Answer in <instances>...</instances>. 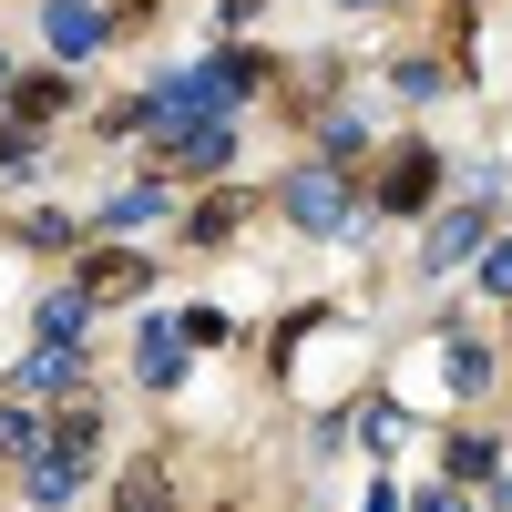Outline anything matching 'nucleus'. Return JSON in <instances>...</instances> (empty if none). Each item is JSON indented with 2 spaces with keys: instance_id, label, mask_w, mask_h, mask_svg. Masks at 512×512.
<instances>
[{
  "instance_id": "1",
  "label": "nucleus",
  "mask_w": 512,
  "mask_h": 512,
  "mask_svg": "<svg viewBox=\"0 0 512 512\" xmlns=\"http://www.w3.org/2000/svg\"><path fill=\"white\" fill-rule=\"evenodd\" d=\"M441 185V154L431 144H390V164H379V216H420Z\"/></svg>"
},
{
  "instance_id": "2",
  "label": "nucleus",
  "mask_w": 512,
  "mask_h": 512,
  "mask_svg": "<svg viewBox=\"0 0 512 512\" xmlns=\"http://www.w3.org/2000/svg\"><path fill=\"white\" fill-rule=\"evenodd\" d=\"M41 41H52V62H93L113 41V21L93 11V0H41Z\"/></svg>"
},
{
  "instance_id": "3",
  "label": "nucleus",
  "mask_w": 512,
  "mask_h": 512,
  "mask_svg": "<svg viewBox=\"0 0 512 512\" xmlns=\"http://www.w3.org/2000/svg\"><path fill=\"white\" fill-rule=\"evenodd\" d=\"M287 216L308 226V236H338V226H349V185L308 164V175H287Z\"/></svg>"
},
{
  "instance_id": "4",
  "label": "nucleus",
  "mask_w": 512,
  "mask_h": 512,
  "mask_svg": "<svg viewBox=\"0 0 512 512\" xmlns=\"http://www.w3.org/2000/svg\"><path fill=\"white\" fill-rule=\"evenodd\" d=\"M11 113H21L31 134H41L52 113H72V82H62V72H21V82H11Z\"/></svg>"
},
{
  "instance_id": "5",
  "label": "nucleus",
  "mask_w": 512,
  "mask_h": 512,
  "mask_svg": "<svg viewBox=\"0 0 512 512\" xmlns=\"http://www.w3.org/2000/svg\"><path fill=\"white\" fill-rule=\"evenodd\" d=\"M21 461H31V492H41V502L62 512V492L82 482V451H62V441H52V451H21Z\"/></svg>"
},
{
  "instance_id": "6",
  "label": "nucleus",
  "mask_w": 512,
  "mask_h": 512,
  "mask_svg": "<svg viewBox=\"0 0 512 512\" xmlns=\"http://www.w3.org/2000/svg\"><path fill=\"white\" fill-rule=\"evenodd\" d=\"M82 318H93V297H82V287L41 297V349H72V338H82Z\"/></svg>"
},
{
  "instance_id": "7",
  "label": "nucleus",
  "mask_w": 512,
  "mask_h": 512,
  "mask_svg": "<svg viewBox=\"0 0 512 512\" xmlns=\"http://www.w3.org/2000/svg\"><path fill=\"white\" fill-rule=\"evenodd\" d=\"M134 287H144V256H113L103 246L93 267H82V297H134Z\"/></svg>"
},
{
  "instance_id": "8",
  "label": "nucleus",
  "mask_w": 512,
  "mask_h": 512,
  "mask_svg": "<svg viewBox=\"0 0 512 512\" xmlns=\"http://www.w3.org/2000/svg\"><path fill=\"white\" fill-rule=\"evenodd\" d=\"M472 246H482V205H461V216H441V226H431V267H461Z\"/></svg>"
},
{
  "instance_id": "9",
  "label": "nucleus",
  "mask_w": 512,
  "mask_h": 512,
  "mask_svg": "<svg viewBox=\"0 0 512 512\" xmlns=\"http://www.w3.org/2000/svg\"><path fill=\"white\" fill-rule=\"evenodd\" d=\"M144 379H154V390L185 379V328H144Z\"/></svg>"
},
{
  "instance_id": "10",
  "label": "nucleus",
  "mask_w": 512,
  "mask_h": 512,
  "mask_svg": "<svg viewBox=\"0 0 512 512\" xmlns=\"http://www.w3.org/2000/svg\"><path fill=\"white\" fill-rule=\"evenodd\" d=\"M175 492H164V461H144V472H123L113 482V512H164Z\"/></svg>"
},
{
  "instance_id": "11",
  "label": "nucleus",
  "mask_w": 512,
  "mask_h": 512,
  "mask_svg": "<svg viewBox=\"0 0 512 512\" xmlns=\"http://www.w3.org/2000/svg\"><path fill=\"white\" fill-rule=\"evenodd\" d=\"M441 379H451L461 400H472L482 379H492V349H472V338H451V349H441Z\"/></svg>"
},
{
  "instance_id": "12",
  "label": "nucleus",
  "mask_w": 512,
  "mask_h": 512,
  "mask_svg": "<svg viewBox=\"0 0 512 512\" xmlns=\"http://www.w3.org/2000/svg\"><path fill=\"white\" fill-rule=\"evenodd\" d=\"M154 216H164V195H154V185H123V195L103 205V226H113V236H123V226H154Z\"/></svg>"
},
{
  "instance_id": "13",
  "label": "nucleus",
  "mask_w": 512,
  "mask_h": 512,
  "mask_svg": "<svg viewBox=\"0 0 512 512\" xmlns=\"http://www.w3.org/2000/svg\"><path fill=\"white\" fill-rule=\"evenodd\" d=\"M31 390H72V379H82V349H31Z\"/></svg>"
},
{
  "instance_id": "14",
  "label": "nucleus",
  "mask_w": 512,
  "mask_h": 512,
  "mask_svg": "<svg viewBox=\"0 0 512 512\" xmlns=\"http://www.w3.org/2000/svg\"><path fill=\"white\" fill-rule=\"evenodd\" d=\"M482 472H492V441L461 431V441H451V482H482Z\"/></svg>"
},
{
  "instance_id": "15",
  "label": "nucleus",
  "mask_w": 512,
  "mask_h": 512,
  "mask_svg": "<svg viewBox=\"0 0 512 512\" xmlns=\"http://www.w3.org/2000/svg\"><path fill=\"white\" fill-rule=\"evenodd\" d=\"M482 287H492V297H512V246H492V256H482Z\"/></svg>"
},
{
  "instance_id": "16",
  "label": "nucleus",
  "mask_w": 512,
  "mask_h": 512,
  "mask_svg": "<svg viewBox=\"0 0 512 512\" xmlns=\"http://www.w3.org/2000/svg\"><path fill=\"white\" fill-rule=\"evenodd\" d=\"M0 451H31V420L21 410H0Z\"/></svg>"
},
{
  "instance_id": "17",
  "label": "nucleus",
  "mask_w": 512,
  "mask_h": 512,
  "mask_svg": "<svg viewBox=\"0 0 512 512\" xmlns=\"http://www.w3.org/2000/svg\"><path fill=\"white\" fill-rule=\"evenodd\" d=\"M0 164H21V123H0Z\"/></svg>"
},
{
  "instance_id": "18",
  "label": "nucleus",
  "mask_w": 512,
  "mask_h": 512,
  "mask_svg": "<svg viewBox=\"0 0 512 512\" xmlns=\"http://www.w3.org/2000/svg\"><path fill=\"white\" fill-rule=\"evenodd\" d=\"M420 512H461V492H420Z\"/></svg>"
},
{
  "instance_id": "19",
  "label": "nucleus",
  "mask_w": 512,
  "mask_h": 512,
  "mask_svg": "<svg viewBox=\"0 0 512 512\" xmlns=\"http://www.w3.org/2000/svg\"><path fill=\"white\" fill-rule=\"evenodd\" d=\"M359 512H400V502H390V492H369V502H359Z\"/></svg>"
},
{
  "instance_id": "20",
  "label": "nucleus",
  "mask_w": 512,
  "mask_h": 512,
  "mask_svg": "<svg viewBox=\"0 0 512 512\" xmlns=\"http://www.w3.org/2000/svg\"><path fill=\"white\" fill-rule=\"evenodd\" d=\"M359 11H369V0H359Z\"/></svg>"
}]
</instances>
